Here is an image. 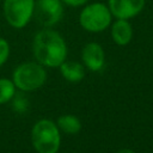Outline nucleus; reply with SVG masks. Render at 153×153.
Masks as SVG:
<instances>
[{
	"label": "nucleus",
	"instance_id": "1",
	"mask_svg": "<svg viewBox=\"0 0 153 153\" xmlns=\"http://www.w3.org/2000/svg\"><path fill=\"white\" fill-rule=\"evenodd\" d=\"M32 51L38 63L47 67H59L67 56L63 37L51 27L38 31L32 42Z\"/></svg>",
	"mask_w": 153,
	"mask_h": 153
},
{
	"label": "nucleus",
	"instance_id": "2",
	"mask_svg": "<svg viewBox=\"0 0 153 153\" xmlns=\"http://www.w3.org/2000/svg\"><path fill=\"white\" fill-rule=\"evenodd\" d=\"M111 23L112 14L104 2H87L79 13V24L88 32H102L106 30Z\"/></svg>",
	"mask_w": 153,
	"mask_h": 153
},
{
	"label": "nucleus",
	"instance_id": "3",
	"mask_svg": "<svg viewBox=\"0 0 153 153\" xmlns=\"http://www.w3.org/2000/svg\"><path fill=\"white\" fill-rule=\"evenodd\" d=\"M32 145L38 153H56L60 147V130L59 127L49 121H38L31 131Z\"/></svg>",
	"mask_w": 153,
	"mask_h": 153
},
{
	"label": "nucleus",
	"instance_id": "4",
	"mask_svg": "<svg viewBox=\"0 0 153 153\" xmlns=\"http://www.w3.org/2000/svg\"><path fill=\"white\" fill-rule=\"evenodd\" d=\"M45 69L38 62L22 63L13 72V84L22 91L37 90L45 82Z\"/></svg>",
	"mask_w": 153,
	"mask_h": 153
},
{
	"label": "nucleus",
	"instance_id": "5",
	"mask_svg": "<svg viewBox=\"0 0 153 153\" xmlns=\"http://www.w3.org/2000/svg\"><path fill=\"white\" fill-rule=\"evenodd\" d=\"M35 0H4L2 13L10 26L25 27L33 17Z\"/></svg>",
	"mask_w": 153,
	"mask_h": 153
},
{
	"label": "nucleus",
	"instance_id": "6",
	"mask_svg": "<svg viewBox=\"0 0 153 153\" xmlns=\"http://www.w3.org/2000/svg\"><path fill=\"white\" fill-rule=\"evenodd\" d=\"M63 2L61 0H37L33 17L43 27H53L63 17Z\"/></svg>",
	"mask_w": 153,
	"mask_h": 153
},
{
	"label": "nucleus",
	"instance_id": "7",
	"mask_svg": "<svg viewBox=\"0 0 153 153\" xmlns=\"http://www.w3.org/2000/svg\"><path fill=\"white\" fill-rule=\"evenodd\" d=\"M146 0H108L106 5L116 19H131L141 13Z\"/></svg>",
	"mask_w": 153,
	"mask_h": 153
},
{
	"label": "nucleus",
	"instance_id": "8",
	"mask_svg": "<svg viewBox=\"0 0 153 153\" xmlns=\"http://www.w3.org/2000/svg\"><path fill=\"white\" fill-rule=\"evenodd\" d=\"M81 59H82L84 65L90 71L97 72L102 69V67L104 66V61H105L104 50L100 44L96 42H90L82 48Z\"/></svg>",
	"mask_w": 153,
	"mask_h": 153
},
{
	"label": "nucleus",
	"instance_id": "9",
	"mask_svg": "<svg viewBox=\"0 0 153 153\" xmlns=\"http://www.w3.org/2000/svg\"><path fill=\"white\" fill-rule=\"evenodd\" d=\"M111 37L117 45H127L133 38V27L128 19H116L111 23Z\"/></svg>",
	"mask_w": 153,
	"mask_h": 153
},
{
	"label": "nucleus",
	"instance_id": "10",
	"mask_svg": "<svg viewBox=\"0 0 153 153\" xmlns=\"http://www.w3.org/2000/svg\"><path fill=\"white\" fill-rule=\"evenodd\" d=\"M59 67H60L61 74L68 81H73V82L80 81L85 75V69H84L82 65L76 61H66L65 60Z\"/></svg>",
	"mask_w": 153,
	"mask_h": 153
},
{
	"label": "nucleus",
	"instance_id": "11",
	"mask_svg": "<svg viewBox=\"0 0 153 153\" xmlns=\"http://www.w3.org/2000/svg\"><path fill=\"white\" fill-rule=\"evenodd\" d=\"M56 126L66 134H76L81 128L80 121L73 115H63L59 117Z\"/></svg>",
	"mask_w": 153,
	"mask_h": 153
},
{
	"label": "nucleus",
	"instance_id": "12",
	"mask_svg": "<svg viewBox=\"0 0 153 153\" xmlns=\"http://www.w3.org/2000/svg\"><path fill=\"white\" fill-rule=\"evenodd\" d=\"M16 93V85L8 79H0V104L7 103Z\"/></svg>",
	"mask_w": 153,
	"mask_h": 153
},
{
	"label": "nucleus",
	"instance_id": "13",
	"mask_svg": "<svg viewBox=\"0 0 153 153\" xmlns=\"http://www.w3.org/2000/svg\"><path fill=\"white\" fill-rule=\"evenodd\" d=\"M8 55H10V45H8V42L0 37V66H2L7 59H8Z\"/></svg>",
	"mask_w": 153,
	"mask_h": 153
},
{
	"label": "nucleus",
	"instance_id": "14",
	"mask_svg": "<svg viewBox=\"0 0 153 153\" xmlns=\"http://www.w3.org/2000/svg\"><path fill=\"white\" fill-rule=\"evenodd\" d=\"M61 1L63 2V5L69 6V7H74V8L82 7L88 2V0H61Z\"/></svg>",
	"mask_w": 153,
	"mask_h": 153
},
{
	"label": "nucleus",
	"instance_id": "15",
	"mask_svg": "<svg viewBox=\"0 0 153 153\" xmlns=\"http://www.w3.org/2000/svg\"><path fill=\"white\" fill-rule=\"evenodd\" d=\"M117 153H134L131 149H121V151H118Z\"/></svg>",
	"mask_w": 153,
	"mask_h": 153
}]
</instances>
